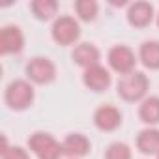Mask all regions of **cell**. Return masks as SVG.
<instances>
[{"label":"cell","instance_id":"15","mask_svg":"<svg viewBox=\"0 0 159 159\" xmlns=\"http://www.w3.org/2000/svg\"><path fill=\"white\" fill-rule=\"evenodd\" d=\"M140 60L146 67L157 69L159 67V41H146L140 47Z\"/></svg>","mask_w":159,"mask_h":159},{"label":"cell","instance_id":"2","mask_svg":"<svg viewBox=\"0 0 159 159\" xmlns=\"http://www.w3.org/2000/svg\"><path fill=\"white\" fill-rule=\"evenodd\" d=\"M28 146L38 159H58L62 153V146L47 133H34L28 139Z\"/></svg>","mask_w":159,"mask_h":159},{"label":"cell","instance_id":"3","mask_svg":"<svg viewBox=\"0 0 159 159\" xmlns=\"http://www.w3.org/2000/svg\"><path fill=\"white\" fill-rule=\"evenodd\" d=\"M32 101H34V88L26 81H15V83H11L8 86V90H6V103L11 109H15V111L26 109Z\"/></svg>","mask_w":159,"mask_h":159},{"label":"cell","instance_id":"10","mask_svg":"<svg viewBox=\"0 0 159 159\" xmlns=\"http://www.w3.org/2000/svg\"><path fill=\"white\" fill-rule=\"evenodd\" d=\"M90 150V142L84 135H67L66 140L62 142V152L69 157H81V155H86Z\"/></svg>","mask_w":159,"mask_h":159},{"label":"cell","instance_id":"6","mask_svg":"<svg viewBox=\"0 0 159 159\" xmlns=\"http://www.w3.org/2000/svg\"><path fill=\"white\" fill-rule=\"evenodd\" d=\"M26 73H28V77L32 79L34 83H38V84H47V83H51L52 79H54L56 67H54V64H52L51 60L38 56V58L30 60V64L26 66Z\"/></svg>","mask_w":159,"mask_h":159},{"label":"cell","instance_id":"14","mask_svg":"<svg viewBox=\"0 0 159 159\" xmlns=\"http://www.w3.org/2000/svg\"><path fill=\"white\" fill-rule=\"evenodd\" d=\"M139 116L144 124H157L159 122V98L144 99L139 109Z\"/></svg>","mask_w":159,"mask_h":159},{"label":"cell","instance_id":"21","mask_svg":"<svg viewBox=\"0 0 159 159\" xmlns=\"http://www.w3.org/2000/svg\"><path fill=\"white\" fill-rule=\"evenodd\" d=\"M157 25H159V19H157Z\"/></svg>","mask_w":159,"mask_h":159},{"label":"cell","instance_id":"17","mask_svg":"<svg viewBox=\"0 0 159 159\" xmlns=\"http://www.w3.org/2000/svg\"><path fill=\"white\" fill-rule=\"evenodd\" d=\"M75 10L77 13L81 15V19L84 21H92L98 13V4L94 2V0H79V2L75 4Z\"/></svg>","mask_w":159,"mask_h":159},{"label":"cell","instance_id":"5","mask_svg":"<svg viewBox=\"0 0 159 159\" xmlns=\"http://www.w3.org/2000/svg\"><path fill=\"white\" fill-rule=\"evenodd\" d=\"M109 64L114 71H118L122 75H129V73H133V67H135V52L124 45L112 47L109 52Z\"/></svg>","mask_w":159,"mask_h":159},{"label":"cell","instance_id":"11","mask_svg":"<svg viewBox=\"0 0 159 159\" xmlns=\"http://www.w3.org/2000/svg\"><path fill=\"white\" fill-rule=\"evenodd\" d=\"M152 17H153V8H152V4H148V2H135V4L129 8V11H127L129 23H131L133 26H139V28L150 25Z\"/></svg>","mask_w":159,"mask_h":159},{"label":"cell","instance_id":"8","mask_svg":"<svg viewBox=\"0 0 159 159\" xmlns=\"http://www.w3.org/2000/svg\"><path fill=\"white\" fill-rule=\"evenodd\" d=\"M83 79H84V84L90 90H94V92H103L111 84V75H109V71L103 66H99V64L88 67L84 71V77Z\"/></svg>","mask_w":159,"mask_h":159},{"label":"cell","instance_id":"9","mask_svg":"<svg viewBox=\"0 0 159 159\" xmlns=\"http://www.w3.org/2000/svg\"><path fill=\"white\" fill-rule=\"evenodd\" d=\"M23 34L17 26H6L0 32V51L4 54H10V52H19L23 49Z\"/></svg>","mask_w":159,"mask_h":159},{"label":"cell","instance_id":"12","mask_svg":"<svg viewBox=\"0 0 159 159\" xmlns=\"http://www.w3.org/2000/svg\"><path fill=\"white\" fill-rule=\"evenodd\" d=\"M73 60L79 64V66H83V67H92V66H98L99 62V51L90 45V43H81V45H77L75 51H73Z\"/></svg>","mask_w":159,"mask_h":159},{"label":"cell","instance_id":"20","mask_svg":"<svg viewBox=\"0 0 159 159\" xmlns=\"http://www.w3.org/2000/svg\"><path fill=\"white\" fill-rule=\"evenodd\" d=\"M157 159H159V153H157Z\"/></svg>","mask_w":159,"mask_h":159},{"label":"cell","instance_id":"7","mask_svg":"<svg viewBox=\"0 0 159 159\" xmlns=\"http://www.w3.org/2000/svg\"><path fill=\"white\" fill-rule=\"evenodd\" d=\"M94 122L101 131H112L122 124V114L116 107L112 105H103L96 111L94 114Z\"/></svg>","mask_w":159,"mask_h":159},{"label":"cell","instance_id":"19","mask_svg":"<svg viewBox=\"0 0 159 159\" xmlns=\"http://www.w3.org/2000/svg\"><path fill=\"white\" fill-rule=\"evenodd\" d=\"M2 159H30L26 150L19 148V146H13V148H8V142L4 139V148H2Z\"/></svg>","mask_w":159,"mask_h":159},{"label":"cell","instance_id":"1","mask_svg":"<svg viewBox=\"0 0 159 159\" xmlns=\"http://www.w3.org/2000/svg\"><path fill=\"white\" fill-rule=\"evenodd\" d=\"M148 90V79L144 73H129L124 75L118 81V94L125 99V101H137L140 99Z\"/></svg>","mask_w":159,"mask_h":159},{"label":"cell","instance_id":"16","mask_svg":"<svg viewBox=\"0 0 159 159\" xmlns=\"http://www.w3.org/2000/svg\"><path fill=\"white\" fill-rule=\"evenodd\" d=\"M58 10V4L54 0H36L32 2V11L38 19H51Z\"/></svg>","mask_w":159,"mask_h":159},{"label":"cell","instance_id":"4","mask_svg":"<svg viewBox=\"0 0 159 159\" xmlns=\"http://www.w3.org/2000/svg\"><path fill=\"white\" fill-rule=\"evenodd\" d=\"M79 34H81V30H79V23L73 17H60L54 23V26H52V38L60 45L75 43Z\"/></svg>","mask_w":159,"mask_h":159},{"label":"cell","instance_id":"18","mask_svg":"<svg viewBox=\"0 0 159 159\" xmlns=\"http://www.w3.org/2000/svg\"><path fill=\"white\" fill-rule=\"evenodd\" d=\"M105 159H131V150L122 142H114L109 146Z\"/></svg>","mask_w":159,"mask_h":159},{"label":"cell","instance_id":"13","mask_svg":"<svg viewBox=\"0 0 159 159\" xmlns=\"http://www.w3.org/2000/svg\"><path fill=\"white\" fill-rule=\"evenodd\" d=\"M137 146L142 153H159V131L157 129H144L139 133Z\"/></svg>","mask_w":159,"mask_h":159}]
</instances>
